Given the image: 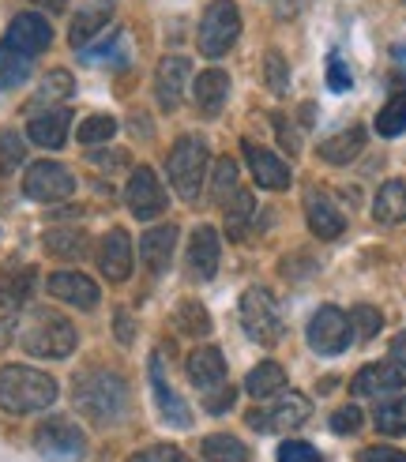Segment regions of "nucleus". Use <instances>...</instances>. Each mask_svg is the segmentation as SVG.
I'll return each mask as SVG.
<instances>
[{"label":"nucleus","mask_w":406,"mask_h":462,"mask_svg":"<svg viewBox=\"0 0 406 462\" xmlns=\"http://www.w3.org/2000/svg\"><path fill=\"white\" fill-rule=\"evenodd\" d=\"M128 462H189V455L180 448H173V444H154V448L135 451Z\"/></svg>","instance_id":"obj_43"},{"label":"nucleus","mask_w":406,"mask_h":462,"mask_svg":"<svg viewBox=\"0 0 406 462\" xmlns=\"http://www.w3.org/2000/svg\"><path fill=\"white\" fill-rule=\"evenodd\" d=\"M211 192H215V203H222V207L234 199V192H237V162H234L230 154L215 162V180H211Z\"/></svg>","instance_id":"obj_37"},{"label":"nucleus","mask_w":406,"mask_h":462,"mask_svg":"<svg viewBox=\"0 0 406 462\" xmlns=\"http://www.w3.org/2000/svg\"><path fill=\"white\" fill-rule=\"evenodd\" d=\"M87 162H90L95 170H121L125 162H128V154H125V151H90Z\"/></svg>","instance_id":"obj_48"},{"label":"nucleus","mask_w":406,"mask_h":462,"mask_svg":"<svg viewBox=\"0 0 406 462\" xmlns=\"http://www.w3.org/2000/svg\"><path fill=\"white\" fill-rule=\"evenodd\" d=\"M45 290H50L57 301L76 305V309H95V305L102 301L98 282H90L87 274H79V271H57V274H50Z\"/></svg>","instance_id":"obj_19"},{"label":"nucleus","mask_w":406,"mask_h":462,"mask_svg":"<svg viewBox=\"0 0 406 462\" xmlns=\"http://www.w3.org/2000/svg\"><path fill=\"white\" fill-rule=\"evenodd\" d=\"M373 421L383 436H406V399H395V402H380Z\"/></svg>","instance_id":"obj_38"},{"label":"nucleus","mask_w":406,"mask_h":462,"mask_svg":"<svg viewBox=\"0 0 406 462\" xmlns=\"http://www.w3.org/2000/svg\"><path fill=\"white\" fill-rule=\"evenodd\" d=\"M72 90H76L72 72H64V68H53V72H45V76H42L34 102H38V106H50V102H68V98H72Z\"/></svg>","instance_id":"obj_34"},{"label":"nucleus","mask_w":406,"mask_h":462,"mask_svg":"<svg viewBox=\"0 0 406 462\" xmlns=\"http://www.w3.org/2000/svg\"><path fill=\"white\" fill-rule=\"evenodd\" d=\"M50 42H53V27L45 23L38 12H23L8 23V38L5 45H12V50H19L23 57H38L50 50Z\"/></svg>","instance_id":"obj_12"},{"label":"nucleus","mask_w":406,"mask_h":462,"mask_svg":"<svg viewBox=\"0 0 406 462\" xmlns=\"http://www.w3.org/2000/svg\"><path fill=\"white\" fill-rule=\"evenodd\" d=\"M263 79H267V87L275 90V95H286V87H290V68H286L282 53L271 50V53L263 57Z\"/></svg>","instance_id":"obj_42"},{"label":"nucleus","mask_w":406,"mask_h":462,"mask_svg":"<svg viewBox=\"0 0 406 462\" xmlns=\"http://www.w3.org/2000/svg\"><path fill=\"white\" fill-rule=\"evenodd\" d=\"M45 252H50V256H57V260H83L87 256V234H83V229H50V234H45Z\"/></svg>","instance_id":"obj_31"},{"label":"nucleus","mask_w":406,"mask_h":462,"mask_svg":"<svg viewBox=\"0 0 406 462\" xmlns=\"http://www.w3.org/2000/svg\"><path fill=\"white\" fill-rule=\"evenodd\" d=\"M151 387H154V399H158V413L177 425V429H189L192 425V410L185 406V399L177 395V391L166 383V373H162V357H151Z\"/></svg>","instance_id":"obj_21"},{"label":"nucleus","mask_w":406,"mask_h":462,"mask_svg":"<svg viewBox=\"0 0 406 462\" xmlns=\"http://www.w3.org/2000/svg\"><path fill=\"white\" fill-rule=\"evenodd\" d=\"M245 391H248L253 399L282 395V391H286V373H282V365H279V361H263V365H256L253 373H248V380H245Z\"/></svg>","instance_id":"obj_30"},{"label":"nucleus","mask_w":406,"mask_h":462,"mask_svg":"<svg viewBox=\"0 0 406 462\" xmlns=\"http://www.w3.org/2000/svg\"><path fill=\"white\" fill-rule=\"evenodd\" d=\"M357 462H406V455L402 451H395V448H383V444H376V448H365L357 455Z\"/></svg>","instance_id":"obj_49"},{"label":"nucleus","mask_w":406,"mask_h":462,"mask_svg":"<svg viewBox=\"0 0 406 462\" xmlns=\"http://www.w3.org/2000/svg\"><path fill=\"white\" fill-rule=\"evenodd\" d=\"M173 248H177V226L162 222V226L147 229V234L140 237V260H143L147 271L162 274L170 267V260H173Z\"/></svg>","instance_id":"obj_22"},{"label":"nucleus","mask_w":406,"mask_h":462,"mask_svg":"<svg viewBox=\"0 0 406 462\" xmlns=\"http://www.w3.org/2000/svg\"><path fill=\"white\" fill-rule=\"evenodd\" d=\"M380 328H383V316H380L373 305H357V309L350 312V331H354V338L369 342L373 335H380Z\"/></svg>","instance_id":"obj_41"},{"label":"nucleus","mask_w":406,"mask_h":462,"mask_svg":"<svg viewBox=\"0 0 406 462\" xmlns=\"http://www.w3.org/2000/svg\"><path fill=\"white\" fill-rule=\"evenodd\" d=\"M328 87L331 90H350V68L338 60L335 53L328 57Z\"/></svg>","instance_id":"obj_47"},{"label":"nucleus","mask_w":406,"mask_h":462,"mask_svg":"<svg viewBox=\"0 0 406 462\" xmlns=\"http://www.w3.org/2000/svg\"><path fill=\"white\" fill-rule=\"evenodd\" d=\"M199 455L208 462H248V448L230 432H218V436H208L199 444Z\"/></svg>","instance_id":"obj_32"},{"label":"nucleus","mask_w":406,"mask_h":462,"mask_svg":"<svg viewBox=\"0 0 406 462\" xmlns=\"http://www.w3.org/2000/svg\"><path fill=\"white\" fill-rule=\"evenodd\" d=\"M350 338H354L350 316L343 309L324 305V309H316V316L309 319V346H312L316 354H324V357L343 354L346 346H350Z\"/></svg>","instance_id":"obj_9"},{"label":"nucleus","mask_w":406,"mask_h":462,"mask_svg":"<svg viewBox=\"0 0 406 462\" xmlns=\"http://www.w3.org/2000/svg\"><path fill=\"white\" fill-rule=\"evenodd\" d=\"M241 38V12L234 0H211L208 12L199 19V53L203 57H226L234 50V42Z\"/></svg>","instance_id":"obj_6"},{"label":"nucleus","mask_w":406,"mask_h":462,"mask_svg":"<svg viewBox=\"0 0 406 462\" xmlns=\"http://www.w3.org/2000/svg\"><path fill=\"white\" fill-rule=\"evenodd\" d=\"M305 218H309V229L320 241H335V237H343V229H346V218L343 211L331 203V196L324 189H309L305 192Z\"/></svg>","instance_id":"obj_16"},{"label":"nucleus","mask_w":406,"mask_h":462,"mask_svg":"<svg viewBox=\"0 0 406 462\" xmlns=\"http://www.w3.org/2000/svg\"><path fill=\"white\" fill-rule=\"evenodd\" d=\"M361 410L357 406H343V410H335L331 413V432H338V436H354L357 429H361Z\"/></svg>","instance_id":"obj_45"},{"label":"nucleus","mask_w":406,"mask_h":462,"mask_svg":"<svg viewBox=\"0 0 406 462\" xmlns=\"http://www.w3.org/2000/svg\"><path fill=\"white\" fill-rule=\"evenodd\" d=\"M279 462H324V458H320V451H316L312 444H305V440H286L279 448Z\"/></svg>","instance_id":"obj_44"},{"label":"nucleus","mask_w":406,"mask_h":462,"mask_svg":"<svg viewBox=\"0 0 406 462\" xmlns=\"http://www.w3.org/2000/svg\"><path fill=\"white\" fill-rule=\"evenodd\" d=\"M192 95H196V109L203 117H218L226 95H230V76H226L222 68H208V72H199Z\"/></svg>","instance_id":"obj_25"},{"label":"nucleus","mask_w":406,"mask_h":462,"mask_svg":"<svg viewBox=\"0 0 406 462\" xmlns=\"http://www.w3.org/2000/svg\"><path fill=\"white\" fill-rule=\"evenodd\" d=\"M373 215H376V222H383V226L406 222V180L380 184V192H376V199H373Z\"/></svg>","instance_id":"obj_29"},{"label":"nucleus","mask_w":406,"mask_h":462,"mask_svg":"<svg viewBox=\"0 0 406 462\" xmlns=\"http://www.w3.org/2000/svg\"><path fill=\"white\" fill-rule=\"evenodd\" d=\"M27 76H31V57H23L12 45H0V90L27 83Z\"/></svg>","instance_id":"obj_35"},{"label":"nucleus","mask_w":406,"mask_h":462,"mask_svg":"<svg viewBox=\"0 0 406 462\" xmlns=\"http://www.w3.org/2000/svg\"><path fill=\"white\" fill-rule=\"evenodd\" d=\"M312 418V402L305 395H298V391H290V395L282 402H275L271 410H253L248 413V425L260 429V432H290L298 429Z\"/></svg>","instance_id":"obj_11"},{"label":"nucleus","mask_w":406,"mask_h":462,"mask_svg":"<svg viewBox=\"0 0 406 462\" xmlns=\"http://www.w3.org/2000/svg\"><path fill=\"white\" fill-rule=\"evenodd\" d=\"M241 151H245L248 170H253V177H256L260 189H267V192H282V189H290L293 173H290V166H286V162H282L275 151H267V147H260V143H253V140H245Z\"/></svg>","instance_id":"obj_14"},{"label":"nucleus","mask_w":406,"mask_h":462,"mask_svg":"<svg viewBox=\"0 0 406 462\" xmlns=\"http://www.w3.org/2000/svg\"><path fill=\"white\" fill-rule=\"evenodd\" d=\"M34 279H38L34 267H8V271H0V309H8V312L19 309L31 297Z\"/></svg>","instance_id":"obj_28"},{"label":"nucleus","mask_w":406,"mask_h":462,"mask_svg":"<svg viewBox=\"0 0 406 462\" xmlns=\"http://www.w3.org/2000/svg\"><path fill=\"white\" fill-rule=\"evenodd\" d=\"M218 260H222V245H218V234L211 226H199L196 234L189 237V260H185V271L192 282H211L218 274Z\"/></svg>","instance_id":"obj_13"},{"label":"nucleus","mask_w":406,"mask_h":462,"mask_svg":"<svg viewBox=\"0 0 406 462\" xmlns=\"http://www.w3.org/2000/svg\"><path fill=\"white\" fill-rule=\"evenodd\" d=\"M305 8H309V0H279V5H275L279 19H298Z\"/></svg>","instance_id":"obj_50"},{"label":"nucleus","mask_w":406,"mask_h":462,"mask_svg":"<svg viewBox=\"0 0 406 462\" xmlns=\"http://www.w3.org/2000/svg\"><path fill=\"white\" fill-rule=\"evenodd\" d=\"M113 132H117V121L109 117V113H98V117H87L83 125H79V143H87V147H95V143H109L113 140Z\"/></svg>","instance_id":"obj_40"},{"label":"nucleus","mask_w":406,"mask_h":462,"mask_svg":"<svg viewBox=\"0 0 406 462\" xmlns=\"http://www.w3.org/2000/svg\"><path fill=\"white\" fill-rule=\"evenodd\" d=\"M132 335H135V328H132V316H128V309H121V312H117V338L128 346V342H132Z\"/></svg>","instance_id":"obj_52"},{"label":"nucleus","mask_w":406,"mask_h":462,"mask_svg":"<svg viewBox=\"0 0 406 462\" xmlns=\"http://www.w3.org/2000/svg\"><path fill=\"white\" fill-rule=\"evenodd\" d=\"M173 323H177V331L189 335V338L211 335V316H208V309H203L199 301H180L177 312H173Z\"/></svg>","instance_id":"obj_33"},{"label":"nucleus","mask_w":406,"mask_h":462,"mask_svg":"<svg viewBox=\"0 0 406 462\" xmlns=\"http://www.w3.org/2000/svg\"><path fill=\"white\" fill-rule=\"evenodd\" d=\"M361 151H365V128L361 125H350V128H343L338 135H331V140L320 143V158L328 162V166H350Z\"/></svg>","instance_id":"obj_27"},{"label":"nucleus","mask_w":406,"mask_h":462,"mask_svg":"<svg viewBox=\"0 0 406 462\" xmlns=\"http://www.w3.org/2000/svg\"><path fill=\"white\" fill-rule=\"evenodd\" d=\"M23 162H27V143H23V135H19V132L5 128V132H0V177L15 173Z\"/></svg>","instance_id":"obj_36"},{"label":"nucleus","mask_w":406,"mask_h":462,"mask_svg":"<svg viewBox=\"0 0 406 462\" xmlns=\"http://www.w3.org/2000/svg\"><path fill=\"white\" fill-rule=\"evenodd\" d=\"M31 5H38V8H45V12H64L68 0H31Z\"/></svg>","instance_id":"obj_55"},{"label":"nucleus","mask_w":406,"mask_h":462,"mask_svg":"<svg viewBox=\"0 0 406 462\" xmlns=\"http://www.w3.org/2000/svg\"><path fill=\"white\" fill-rule=\"evenodd\" d=\"M76 410L90 425L109 429L121 425L128 413V383L121 373H109V368H95V373H83L72 387Z\"/></svg>","instance_id":"obj_1"},{"label":"nucleus","mask_w":406,"mask_h":462,"mask_svg":"<svg viewBox=\"0 0 406 462\" xmlns=\"http://www.w3.org/2000/svg\"><path fill=\"white\" fill-rule=\"evenodd\" d=\"M34 448L50 462H79L87 455V436L79 432L76 421L68 418H50L34 429Z\"/></svg>","instance_id":"obj_7"},{"label":"nucleus","mask_w":406,"mask_h":462,"mask_svg":"<svg viewBox=\"0 0 406 462\" xmlns=\"http://www.w3.org/2000/svg\"><path fill=\"white\" fill-rule=\"evenodd\" d=\"M189 72H192L189 57H166L162 64H158V72H154V98H158V106H162L166 113H173L180 106Z\"/></svg>","instance_id":"obj_20"},{"label":"nucleus","mask_w":406,"mask_h":462,"mask_svg":"<svg viewBox=\"0 0 406 462\" xmlns=\"http://www.w3.org/2000/svg\"><path fill=\"white\" fill-rule=\"evenodd\" d=\"M376 132L383 140H395V135L406 132V79L402 76H392V95L376 113Z\"/></svg>","instance_id":"obj_26"},{"label":"nucleus","mask_w":406,"mask_h":462,"mask_svg":"<svg viewBox=\"0 0 406 462\" xmlns=\"http://www.w3.org/2000/svg\"><path fill=\"white\" fill-rule=\"evenodd\" d=\"M241 328L245 335L260 342V346H275L286 331V319H282V309L275 301V293L271 290H245L241 297Z\"/></svg>","instance_id":"obj_5"},{"label":"nucleus","mask_w":406,"mask_h":462,"mask_svg":"<svg viewBox=\"0 0 406 462\" xmlns=\"http://www.w3.org/2000/svg\"><path fill=\"white\" fill-rule=\"evenodd\" d=\"M76 328L68 323L60 312H50V309H34L19 328V346L27 350L31 357H42V361H60L76 350Z\"/></svg>","instance_id":"obj_3"},{"label":"nucleus","mask_w":406,"mask_h":462,"mask_svg":"<svg viewBox=\"0 0 406 462\" xmlns=\"http://www.w3.org/2000/svg\"><path fill=\"white\" fill-rule=\"evenodd\" d=\"M402 383H406V373H402V368H395L392 361L388 365H365L350 380V395H357V399H383V395H395V391H402Z\"/></svg>","instance_id":"obj_18"},{"label":"nucleus","mask_w":406,"mask_h":462,"mask_svg":"<svg viewBox=\"0 0 406 462\" xmlns=\"http://www.w3.org/2000/svg\"><path fill=\"white\" fill-rule=\"evenodd\" d=\"M189 380L199 391H215L226 383V357L218 346H199V350L189 354Z\"/></svg>","instance_id":"obj_23"},{"label":"nucleus","mask_w":406,"mask_h":462,"mask_svg":"<svg viewBox=\"0 0 406 462\" xmlns=\"http://www.w3.org/2000/svg\"><path fill=\"white\" fill-rule=\"evenodd\" d=\"M23 192L34 203H60L76 192V177L68 173L60 162H34L23 173Z\"/></svg>","instance_id":"obj_8"},{"label":"nucleus","mask_w":406,"mask_h":462,"mask_svg":"<svg viewBox=\"0 0 406 462\" xmlns=\"http://www.w3.org/2000/svg\"><path fill=\"white\" fill-rule=\"evenodd\" d=\"M132 263H135L132 237L125 234V229H109V234L98 241V271L109 282H125L132 274Z\"/></svg>","instance_id":"obj_15"},{"label":"nucleus","mask_w":406,"mask_h":462,"mask_svg":"<svg viewBox=\"0 0 406 462\" xmlns=\"http://www.w3.org/2000/svg\"><path fill=\"white\" fill-rule=\"evenodd\" d=\"M12 335H15V319L8 316V319H0V350L12 342Z\"/></svg>","instance_id":"obj_54"},{"label":"nucleus","mask_w":406,"mask_h":462,"mask_svg":"<svg viewBox=\"0 0 406 462\" xmlns=\"http://www.w3.org/2000/svg\"><path fill=\"white\" fill-rule=\"evenodd\" d=\"M57 402V380L38 373L31 365H5L0 368V410L5 413H38Z\"/></svg>","instance_id":"obj_2"},{"label":"nucleus","mask_w":406,"mask_h":462,"mask_svg":"<svg viewBox=\"0 0 406 462\" xmlns=\"http://www.w3.org/2000/svg\"><path fill=\"white\" fill-rule=\"evenodd\" d=\"M208 166H211V151L199 135H180L173 143L170 158H166V173H170V184L180 199H196L199 189H203V177H208Z\"/></svg>","instance_id":"obj_4"},{"label":"nucleus","mask_w":406,"mask_h":462,"mask_svg":"<svg viewBox=\"0 0 406 462\" xmlns=\"http://www.w3.org/2000/svg\"><path fill=\"white\" fill-rule=\"evenodd\" d=\"M392 53H395V60H399V64H406V45H395Z\"/></svg>","instance_id":"obj_56"},{"label":"nucleus","mask_w":406,"mask_h":462,"mask_svg":"<svg viewBox=\"0 0 406 462\" xmlns=\"http://www.w3.org/2000/svg\"><path fill=\"white\" fill-rule=\"evenodd\" d=\"M109 19H113V0H87V5L76 12L72 27H68V42H72L76 50H87V42L95 38Z\"/></svg>","instance_id":"obj_24"},{"label":"nucleus","mask_w":406,"mask_h":462,"mask_svg":"<svg viewBox=\"0 0 406 462\" xmlns=\"http://www.w3.org/2000/svg\"><path fill=\"white\" fill-rule=\"evenodd\" d=\"M253 207H256V199H253V192H245V189H237L234 199L226 203V229H230L234 237H241V229L248 226V218H253Z\"/></svg>","instance_id":"obj_39"},{"label":"nucleus","mask_w":406,"mask_h":462,"mask_svg":"<svg viewBox=\"0 0 406 462\" xmlns=\"http://www.w3.org/2000/svg\"><path fill=\"white\" fill-rule=\"evenodd\" d=\"M275 128H279L282 147H286L290 154H298V135H290V128H286V121H282V117H275Z\"/></svg>","instance_id":"obj_53"},{"label":"nucleus","mask_w":406,"mask_h":462,"mask_svg":"<svg viewBox=\"0 0 406 462\" xmlns=\"http://www.w3.org/2000/svg\"><path fill=\"white\" fill-rule=\"evenodd\" d=\"M125 199H128V211L140 218V222H151L166 211V189H162V180L154 177L151 166H140V170H132L128 177V189H125Z\"/></svg>","instance_id":"obj_10"},{"label":"nucleus","mask_w":406,"mask_h":462,"mask_svg":"<svg viewBox=\"0 0 406 462\" xmlns=\"http://www.w3.org/2000/svg\"><path fill=\"white\" fill-rule=\"evenodd\" d=\"M392 365L406 373V331L395 335V342H392Z\"/></svg>","instance_id":"obj_51"},{"label":"nucleus","mask_w":406,"mask_h":462,"mask_svg":"<svg viewBox=\"0 0 406 462\" xmlns=\"http://www.w3.org/2000/svg\"><path fill=\"white\" fill-rule=\"evenodd\" d=\"M68 128H72V109L68 106H50V109H42V113L31 117L27 135H31V143H38L45 151H60L68 143Z\"/></svg>","instance_id":"obj_17"},{"label":"nucleus","mask_w":406,"mask_h":462,"mask_svg":"<svg viewBox=\"0 0 406 462\" xmlns=\"http://www.w3.org/2000/svg\"><path fill=\"white\" fill-rule=\"evenodd\" d=\"M234 395H237V391H234L230 383H222V387L208 391V399H203V410H208V413H226V410L234 406Z\"/></svg>","instance_id":"obj_46"}]
</instances>
